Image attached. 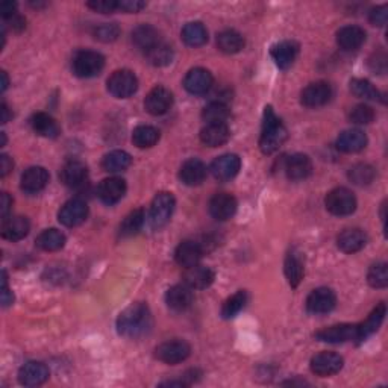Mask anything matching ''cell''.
I'll list each match as a JSON object with an SVG mask.
<instances>
[{"mask_svg": "<svg viewBox=\"0 0 388 388\" xmlns=\"http://www.w3.org/2000/svg\"><path fill=\"white\" fill-rule=\"evenodd\" d=\"M153 319L149 306L143 302L129 305L120 312L117 319V330L126 338H141L150 333Z\"/></svg>", "mask_w": 388, "mask_h": 388, "instance_id": "1", "label": "cell"}, {"mask_svg": "<svg viewBox=\"0 0 388 388\" xmlns=\"http://www.w3.org/2000/svg\"><path fill=\"white\" fill-rule=\"evenodd\" d=\"M287 127L279 120V117L274 114L270 107H267L264 111V121L260 136V149L265 155H270L281 149V146L287 141Z\"/></svg>", "mask_w": 388, "mask_h": 388, "instance_id": "2", "label": "cell"}, {"mask_svg": "<svg viewBox=\"0 0 388 388\" xmlns=\"http://www.w3.org/2000/svg\"><path fill=\"white\" fill-rule=\"evenodd\" d=\"M176 206V200L172 193H158L153 199L149 213V222L153 229H161L170 222Z\"/></svg>", "mask_w": 388, "mask_h": 388, "instance_id": "3", "label": "cell"}, {"mask_svg": "<svg viewBox=\"0 0 388 388\" xmlns=\"http://www.w3.org/2000/svg\"><path fill=\"white\" fill-rule=\"evenodd\" d=\"M325 205L330 214L338 217L351 215L357 209V197H355V194L351 190L338 187L328 193Z\"/></svg>", "mask_w": 388, "mask_h": 388, "instance_id": "4", "label": "cell"}, {"mask_svg": "<svg viewBox=\"0 0 388 388\" xmlns=\"http://www.w3.org/2000/svg\"><path fill=\"white\" fill-rule=\"evenodd\" d=\"M105 67V58L94 51H80L73 58V71L79 78H94Z\"/></svg>", "mask_w": 388, "mask_h": 388, "instance_id": "5", "label": "cell"}, {"mask_svg": "<svg viewBox=\"0 0 388 388\" xmlns=\"http://www.w3.org/2000/svg\"><path fill=\"white\" fill-rule=\"evenodd\" d=\"M108 91L117 99H127L139 90V79L131 70H117L108 79Z\"/></svg>", "mask_w": 388, "mask_h": 388, "instance_id": "6", "label": "cell"}, {"mask_svg": "<svg viewBox=\"0 0 388 388\" xmlns=\"http://www.w3.org/2000/svg\"><path fill=\"white\" fill-rule=\"evenodd\" d=\"M315 338L323 343H347V342H358V325L352 323H342V325H334L319 330Z\"/></svg>", "mask_w": 388, "mask_h": 388, "instance_id": "7", "label": "cell"}, {"mask_svg": "<svg viewBox=\"0 0 388 388\" xmlns=\"http://www.w3.org/2000/svg\"><path fill=\"white\" fill-rule=\"evenodd\" d=\"M157 358L166 364H179L187 360L191 353V347L184 340H170L157 347Z\"/></svg>", "mask_w": 388, "mask_h": 388, "instance_id": "8", "label": "cell"}, {"mask_svg": "<svg viewBox=\"0 0 388 388\" xmlns=\"http://www.w3.org/2000/svg\"><path fill=\"white\" fill-rule=\"evenodd\" d=\"M344 360L343 357H340L335 352H320L317 355H314L310 362L311 371L314 375L326 378L337 375L340 370L343 369Z\"/></svg>", "mask_w": 388, "mask_h": 388, "instance_id": "9", "label": "cell"}, {"mask_svg": "<svg viewBox=\"0 0 388 388\" xmlns=\"http://www.w3.org/2000/svg\"><path fill=\"white\" fill-rule=\"evenodd\" d=\"M337 305V296L334 290L328 287H320L311 291V294L306 299V310L311 314L320 315V314H328L335 308Z\"/></svg>", "mask_w": 388, "mask_h": 388, "instance_id": "10", "label": "cell"}, {"mask_svg": "<svg viewBox=\"0 0 388 388\" xmlns=\"http://www.w3.org/2000/svg\"><path fill=\"white\" fill-rule=\"evenodd\" d=\"M333 97V87L325 80H317L305 88L301 96V102L306 108H320Z\"/></svg>", "mask_w": 388, "mask_h": 388, "instance_id": "11", "label": "cell"}, {"mask_svg": "<svg viewBox=\"0 0 388 388\" xmlns=\"http://www.w3.org/2000/svg\"><path fill=\"white\" fill-rule=\"evenodd\" d=\"M88 217V205L82 199H71L61 206L58 213V220L67 228L82 224Z\"/></svg>", "mask_w": 388, "mask_h": 388, "instance_id": "12", "label": "cell"}, {"mask_svg": "<svg viewBox=\"0 0 388 388\" xmlns=\"http://www.w3.org/2000/svg\"><path fill=\"white\" fill-rule=\"evenodd\" d=\"M214 78L211 71L202 67L191 69L184 79V87L190 94L204 96L213 88Z\"/></svg>", "mask_w": 388, "mask_h": 388, "instance_id": "13", "label": "cell"}, {"mask_svg": "<svg viewBox=\"0 0 388 388\" xmlns=\"http://www.w3.org/2000/svg\"><path fill=\"white\" fill-rule=\"evenodd\" d=\"M173 105V94L164 87L152 88L149 94L146 96L144 108L152 116H163L172 108Z\"/></svg>", "mask_w": 388, "mask_h": 388, "instance_id": "14", "label": "cell"}, {"mask_svg": "<svg viewBox=\"0 0 388 388\" xmlns=\"http://www.w3.org/2000/svg\"><path fill=\"white\" fill-rule=\"evenodd\" d=\"M237 199L228 193H218L209 200V214H211L215 220H229L237 213Z\"/></svg>", "mask_w": 388, "mask_h": 388, "instance_id": "15", "label": "cell"}, {"mask_svg": "<svg viewBox=\"0 0 388 388\" xmlns=\"http://www.w3.org/2000/svg\"><path fill=\"white\" fill-rule=\"evenodd\" d=\"M241 168V159L236 153H226L213 161L211 173L217 181H231Z\"/></svg>", "mask_w": 388, "mask_h": 388, "instance_id": "16", "label": "cell"}, {"mask_svg": "<svg viewBox=\"0 0 388 388\" xmlns=\"http://www.w3.org/2000/svg\"><path fill=\"white\" fill-rule=\"evenodd\" d=\"M48 376H51V371H48L46 364L29 361L19 371V382L24 387H37L44 384Z\"/></svg>", "mask_w": 388, "mask_h": 388, "instance_id": "17", "label": "cell"}, {"mask_svg": "<svg viewBox=\"0 0 388 388\" xmlns=\"http://www.w3.org/2000/svg\"><path fill=\"white\" fill-rule=\"evenodd\" d=\"M204 256V247L200 242L193 240H185L176 247L175 260L184 269H190L193 265H197L200 258Z\"/></svg>", "mask_w": 388, "mask_h": 388, "instance_id": "18", "label": "cell"}, {"mask_svg": "<svg viewBox=\"0 0 388 388\" xmlns=\"http://www.w3.org/2000/svg\"><path fill=\"white\" fill-rule=\"evenodd\" d=\"M126 188V182L121 177H107V179L100 182L99 188H97V194H99L103 204L114 205L118 200L123 199Z\"/></svg>", "mask_w": 388, "mask_h": 388, "instance_id": "19", "label": "cell"}, {"mask_svg": "<svg viewBox=\"0 0 388 388\" xmlns=\"http://www.w3.org/2000/svg\"><path fill=\"white\" fill-rule=\"evenodd\" d=\"M60 177H61V182L64 185H67V187H71V188L82 187L88 177V168L82 161L73 159L62 166L61 172H60Z\"/></svg>", "mask_w": 388, "mask_h": 388, "instance_id": "20", "label": "cell"}, {"mask_svg": "<svg viewBox=\"0 0 388 388\" xmlns=\"http://www.w3.org/2000/svg\"><path fill=\"white\" fill-rule=\"evenodd\" d=\"M194 301L193 290L185 284H177L167 290L166 293V303L170 310L176 312H182L188 310Z\"/></svg>", "mask_w": 388, "mask_h": 388, "instance_id": "21", "label": "cell"}, {"mask_svg": "<svg viewBox=\"0 0 388 388\" xmlns=\"http://www.w3.org/2000/svg\"><path fill=\"white\" fill-rule=\"evenodd\" d=\"M215 273L205 265H193L184 273V284L191 290H205L213 284Z\"/></svg>", "mask_w": 388, "mask_h": 388, "instance_id": "22", "label": "cell"}, {"mask_svg": "<svg viewBox=\"0 0 388 388\" xmlns=\"http://www.w3.org/2000/svg\"><path fill=\"white\" fill-rule=\"evenodd\" d=\"M285 173L291 181H303L312 173V163L308 155L294 153L285 161Z\"/></svg>", "mask_w": 388, "mask_h": 388, "instance_id": "23", "label": "cell"}, {"mask_svg": "<svg viewBox=\"0 0 388 388\" xmlns=\"http://www.w3.org/2000/svg\"><path fill=\"white\" fill-rule=\"evenodd\" d=\"M366 42V30L360 26H344L337 32V44L342 51L352 52L360 48Z\"/></svg>", "mask_w": 388, "mask_h": 388, "instance_id": "24", "label": "cell"}, {"mask_svg": "<svg viewBox=\"0 0 388 388\" xmlns=\"http://www.w3.org/2000/svg\"><path fill=\"white\" fill-rule=\"evenodd\" d=\"M206 173H208L206 166L202 163L200 159L191 158L188 161H185V163L181 166L179 179L185 185H188V187H197V185H200L205 181Z\"/></svg>", "mask_w": 388, "mask_h": 388, "instance_id": "25", "label": "cell"}, {"mask_svg": "<svg viewBox=\"0 0 388 388\" xmlns=\"http://www.w3.org/2000/svg\"><path fill=\"white\" fill-rule=\"evenodd\" d=\"M272 58L274 61V64L282 70L290 69L293 66L297 55H299V44L294 42H290V39H285V42H281L278 44H274L272 47Z\"/></svg>", "mask_w": 388, "mask_h": 388, "instance_id": "26", "label": "cell"}, {"mask_svg": "<svg viewBox=\"0 0 388 388\" xmlns=\"http://www.w3.org/2000/svg\"><path fill=\"white\" fill-rule=\"evenodd\" d=\"M284 272H285V278L288 281V284L291 287L296 288L299 284H301L303 279V274H305V264H303L302 254L299 252V250L291 249L287 254Z\"/></svg>", "mask_w": 388, "mask_h": 388, "instance_id": "27", "label": "cell"}, {"mask_svg": "<svg viewBox=\"0 0 388 388\" xmlns=\"http://www.w3.org/2000/svg\"><path fill=\"white\" fill-rule=\"evenodd\" d=\"M367 233L361 229H346L337 238V246L344 254L360 252L367 245Z\"/></svg>", "mask_w": 388, "mask_h": 388, "instance_id": "28", "label": "cell"}, {"mask_svg": "<svg viewBox=\"0 0 388 388\" xmlns=\"http://www.w3.org/2000/svg\"><path fill=\"white\" fill-rule=\"evenodd\" d=\"M48 184V172L44 167H30L21 175L20 187L29 194L38 193L46 188Z\"/></svg>", "mask_w": 388, "mask_h": 388, "instance_id": "29", "label": "cell"}, {"mask_svg": "<svg viewBox=\"0 0 388 388\" xmlns=\"http://www.w3.org/2000/svg\"><path fill=\"white\" fill-rule=\"evenodd\" d=\"M30 224L26 217H6L2 222V237L10 241H20L29 233Z\"/></svg>", "mask_w": 388, "mask_h": 388, "instance_id": "30", "label": "cell"}, {"mask_svg": "<svg viewBox=\"0 0 388 388\" xmlns=\"http://www.w3.org/2000/svg\"><path fill=\"white\" fill-rule=\"evenodd\" d=\"M367 146V135L360 129H349L340 134L337 139V149L344 153L361 152Z\"/></svg>", "mask_w": 388, "mask_h": 388, "instance_id": "31", "label": "cell"}, {"mask_svg": "<svg viewBox=\"0 0 388 388\" xmlns=\"http://www.w3.org/2000/svg\"><path fill=\"white\" fill-rule=\"evenodd\" d=\"M231 139V131L226 123H213L206 125L200 131V141L209 148H218L228 143Z\"/></svg>", "mask_w": 388, "mask_h": 388, "instance_id": "32", "label": "cell"}, {"mask_svg": "<svg viewBox=\"0 0 388 388\" xmlns=\"http://www.w3.org/2000/svg\"><path fill=\"white\" fill-rule=\"evenodd\" d=\"M132 43L148 53L150 48L155 47L161 43L159 39V32L150 26V24H140L132 30Z\"/></svg>", "mask_w": 388, "mask_h": 388, "instance_id": "33", "label": "cell"}, {"mask_svg": "<svg viewBox=\"0 0 388 388\" xmlns=\"http://www.w3.org/2000/svg\"><path fill=\"white\" fill-rule=\"evenodd\" d=\"M30 126L34 131L44 136V139H56L61 134V127L52 116L46 114V112H37L30 118Z\"/></svg>", "mask_w": 388, "mask_h": 388, "instance_id": "34", "label": "cell"}, {"mask_svg": "<svg viewBox=\"0 0 388 388\" xmlns=\"http://www.w3.org/2000/svg\"><path fill=\"white\" fill-rule=\"evenodd\" d=\"M387 314V306L385 303H379L376 308L370 312L366 321H362L358 325V343H362L364 340L369 338L371 334H375L376 330L381 328L382 321Z\"/></svg>", "mask_w": 388, "mask_h": 388, "instance_id": "35", "label": "cell"}, {"mask_svg": "<svg viewBox=\"0 0 388 388\" xmlns=\"http://www.w3.org/2000/svg\"><path fill=\"white\" fill-rule=\"evenodd\" d=\"M245 37H242L237 30H223L217 35V47L218 51L228 55H233L241 52V48L245 47Z\"/></svg>", "mask_w": 388, "mask_h": 388, "instance_id": "36", "label": "cell"}, {"mask_svg": "<svg viewBox=\"0 0 388 388\" xmlns=\"http://www.w3.org/2000/svg\"><path fill=\"white\" fill-rule=\"evenodd\" d=\"M132 164V158L125 150H112L102 159V167L105 172L109 173H118L125 172V170Z\"/></svg>", "mask_w": 388, "mask_h": 388, "instance_id": "37", "label": "cell"}, {"mask_svg": "<svg viewBox=\"0 0 388 388\" xmlns=\"http://www.w3.org/2000/svg\"><path fill=\"white\" fill-rule=\"evenodd\" d=\"M182 39L190 47H200L208 42V30L200 21L187 23L182 29Z\"/></svg>", "mask_w": 388, "mask_h": 388, "instance_id": "38", "label": "cell"}, {"mask_svg": "<svg viewBox=\"0 0 388 388\" xmlns=\"http://www.w3.org/2000/svg\"><path fill=\"white\" fill-rule=\"evenodd\" d=\"M159 141V131L157 127L149 125H141L134 129L132 143L140 149L153 148Z\"/></svg>", "mask_w": 388, "mask_h": 388, "instance_id": "39", "label": "cell"}, {"mask_svg": "<svg viewBox=\"0 0 388 388\" xmlns=\"http://www.w3.org/2000/svg\"><path fill=\"white\" fill-rule=\"evenodd\" d=\"M37 246L46 252H55L66 245V236L58 229H46L37 237Z\"/></svg>", "mask_w": 388, "mask_h": 388, "instance_id": "40", "label": "cell"}, {"mask_svg": "<svg viewBox=\"0 0 388 388\" xmlns=\"http://www.w3.org/2000/svg\"><path fill=\"white\" fill-rule=\"evenodd\" d=\"M144 220H146L144 209L143 208L134 209V211L129 213L125 217V220L121 222L120 229H118L120 236L121 237H132V236H135V233H139L140 229L143 228Z\"/></svg>", "mask_w": 388, "mask_h": 388, "instance_id": "41", "label": "cell"}, {"mask_svg": "<svg viewBox=\"0 0 388 388\" xmlns=\"http://www.w3.org/2000/svg\"><path fill=\"white\" fill-rule=\"evenodd\" d=\"M231 112L226 103L220 102H211L202 111V118L206 121V125L213 123H226V120L229 118Z\"/></svg>", "mask_w": 388, "mask_h": 388, "instance_id": "42", "label": "cell"}, {"mask_svg": "<svg viewBox=\"0 0 388 388\" xmlns=\"http://www.w3.org/2000/svg\"><path fill=\"white\" fill-rule=\"evenodd\" d=\"M146 55H148L149 62L152 64V66H155V67H166L175 58L173 47L163 43V42H161L159 44H157L153 48H150V51L146 53Z\"/></svg>", "mask_w": 388, "mask_h": 388, "instance_id": "43", "label": "cell"}, {"mask_svg": "<svg viewBox=\"0 0 388 388\" xmlns=\"http://www.w3.org/2000/svg\"><path fill=\"white\" fill-rule=\"evenodd\" d=\"M247 303V293L245 290L237 291L236 294H232L229 299H226V302L222 306V317L223 319H233L236 315L245 308Z\"/></svg>", "mask_w": 388, "mask_h": 388, "instance_id": "44", "label": "cell"}, {"mask_svg": "<svg viewBox=\"0 0 388 388\" xmlns=\"http://www.w3.org/2000/svg\"><path fill=\"white\" fill-rule=\"evenodd\" d=\"M375 177H376V170L370 164H357L349 170L351 182H353L355 185H360V187L370 185L375 181Z\"/></svg>", "mask_w": 388, "mask_h": 388, "instance_id": "45", "label": "cell"}, {"mask_svg": "<svg viewBox=\"0 0 388 388\" xmlns=\"http://www.w3.org/2000/svg\"><path fill=\"white\" fill-rule=\"evenodd\" d=\"M351 91L357 97H361V99H366V100L381 99V94H379V91L371 85V82H369L367 79H352Z\"/></svg>", "mask_w": 388, "mask_h": 388, "instance_id": "46", "label": "cell"}, {"mask_svg": "<svg viewBox=\"0 0 388 388\" xmlns=\"http://www.w3.org/2000/svg\"><path fill=\"white\" fill-rule=\"evenodd\" d=\"M369 284L373 288H385L388 285V270L385 263L373 264L367 273Z\"/></svg>", "mask_w": 388, "mask_h": 388, "instance_id": "47", "label": "cell"}, {"mask_svg": "<svg viewBox=\"0 0 388 388\" xmlns=\"http://www.w3.org/2000/svg\"><path fill=\"white\" fill-rule=\"evenodd\" d=\"M349 118L355 125H369L375 120V111L369 105L361 103L352 108Z\"/></svg>", "mask_w": 388, "mask_h": 388, "instance_id": "48", "label": "cell"}, {"mask_svg": "<svg viewBox=\"0 0 388 388\" xmlns=\"http://www.w3.org/2000/svg\"><path fill=\"white\" fill-rule=\"evenodd\" d=\"M94 38L99 39L102 43H112L116 42L120 35V28L116 23H103L100 26L94 29Z\"/></svg>", "mask_w": 388, "mask_h": 388, "instance_id": "49", "label": "cell"}, {"mask_svg": "<svg viewBox=\"0 0 388 388\" xmlns=\"http://www.w3.org/2000/svg\"><path fill=\"white\" fill-rule=\"evenodd\" d=\"M87 6L100 14H111L118 11V2H116V0H93V2H88Z\"/></svg>", "mask_w": 388, "mask_h": 388, "instance_id": "50", "label": "cell"}, {"mask_svg": "<svg viewBox=\"0 0 388 388\" xmlns=\"http://www.w3.org/2000/svg\"><path fill=\"white\" fill-rule=\"evenodd\" d=\"M387 20H388V8L387 5H382V6H376L373 8L369 12V21L373 24V26H378V28H382L387 24Z\"/></svg>", "mask_w": 388, "mask_h": 388, "instance_id": "51", "label": "cell"}, {"mask_svg": "<svg viewBox=\"0 0 388 388\" xmlns=\"http://www.w3.org/2000/svg\"><path fill=\"white\" fill-rule=\"evenodd\" d=\"M146 8V2L141 0H120L118 10L125 12H140Z\"/></svg>", "mask_w": 388, "mask_h": 388, "instance_id": "52", "label": "cell"}, {"mask_svg": "<svg viewBox=\"0 0 388 388\" xmlns=\"http://www.w3.org/2000/svg\"><path fill=\"white\" fill-rule=\"evenodd\" d=\"M14 302V294L12 291L8 287V278H6V272H2V305L3 306H10Z\"/></svg>", "mask_w": 388, "mask_h": 388, "instance_id": "53", "label": "cell"}, {"mask_svg": "<svg viewBox=\"0 0 388 388\" xmlns=\"http://www.w3.org/2000/svg\"><path fill=\"white\" fill-rule=\"evenodd\" d=\"M11 206L12 199L10 197V194L2 193V196H0V214H2V218L8 217V214L11 211Z\"/></svg>", "mask_w": 388, "mask_h": 388, "instance_id": "54", "label": "cell"}, {"mask_svg": "<svg viewBox=\"0 0 388 388\" xmlns=\"http://www.w3.org/2000/svg\"><path fill=\"white\" fill-rule=\"evenodd\" d=\"M0 12H2V17L5 20L12 17L14 14H17V3L6 0V2H3L2 5H0Z\"/></svg>", "mask_w": 388, "mask_h": 388, "instance_id": "55", "label": "cell"}, {"mask_svg": "<svg viewBox=\"0 0 388 388\" xmlns=\"http://www.w3.org/2000/svg\"><path fill=\"white\" fill-rule=\"evenodd\" d=\"M14 167V163H12V159L8 157V155H2L0 157V176H6L8 173L11 172Z\"/></svg>", "mask_w": 388, "mask_h": 388, "instance_id": "56", "label": "cell"}, {"mask_svg": "<svg viewBox=\"0 0 388 388\" xmlns=\"http://www.w3.org/2000/svg\"><path fill=\"white\" fill-rule=\"evenodd\" d=\"M6 20L11 23L12 30H15V32H20V30H23L24 28H26V21H24V19L21 17V15H19V14H14L12 17L6 19Z\"/></svg>", "mask_w": 388, "mask_h": 388, "instance_id": "57", "label": "cell"}, {"mask_svg": "<svg viewBox=\"0 0 388 388\" xmlns=\"http://www.w3.org/2000/svg\"><path fill=\"white\" fill-rule=\"evenodd\" d=\"M11 118V112L10 108L6 107V103H2V123H8Z\"/></svg>", "mask_w": 388, "mask_h": 388, "instance_id": "58", "label": "cell"}, {"mask_svg": "<svg viewBox=\"0 0 388 388\" xmlns=\"http://www.w3.org/2000/svg\"><path fill=\"white\" fill-rule=\"evenodd\" d=\"M8 84H10V80H8V75L6 71H2V91H5L8 88Z\"/></svg>", "mask_w": 388, "mask_h": 388, "instance_id": "59", "label": "cell"}]
</instances>
